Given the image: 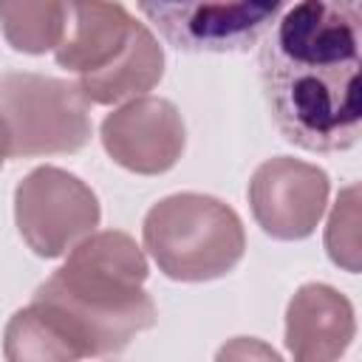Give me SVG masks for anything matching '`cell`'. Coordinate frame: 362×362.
<instances>
[{
    "label": "cell",
    "instance_id": "cell-4",
    "mask_svg": "<svg viewBox=\"0 0 362 362\" xmlns=\"http://www.w3.org/2000/svg\"><path fill=\"white\" fill-rule=\"evenodd\" d=\"M0 116L14 156L76 150L90 133L79 88L40 74L8 71L0 76Z\"/></svg>",
    "mask_w": 362,
    "mask_h": 362
},
{
    "label": "cell",
    "instance_id": "cell-14",
    "mask_svg": "<svg viewBox=\"0 0 362 362\" xmlns=\"http://www.w3.org/2000/svg\"><path fill=\"white\" fill-rule=\"evenodd\" d=\"M215 362H283L269 345L257 342V339H246V337H238L232 342H226L221 351H218V359Z\"/></svg>",
    "mask_w": 362,
    "mask_h": 362
},
{
    "label": "cell",
    "instance_id": "cell-11",
    "mask_svg": "<svg viewBox=\"0 0 362 362\" xmlns=\"http://www.w3.org/2000/svg\"><path fill=\"white\" fill-rule=\"evenodd\" d=\"M161 65H164V57H161L158 42L139 23L130 42L122 48V54L107 68L82 76L76 88L85 102H99V105L116 102L130 93L150 90L161 79Z\"/></svg>",
    "mask_w": 362,
    "mask_h": 362
},
{
    "label": "cell",
    "instance_id": "cell-15",
    "mask_svg": "<svg viewBox=\"0 0 362 362\" xmlns=\"http://www.w3.org/2000/svg\"><path fill=\"white\" fill-rule=\"evenodd\" d=\"M11 150V139H8V127H6V119L0 116V167H3V158L6 153Z\"/></svg>",
    "mask_w": 362,
    "mask_h": 362
},
{
    "label": "cell",
    "instance_id": "cell-10",
    "mask_svg": "<svg viewBox=\"0 0 362 362\" xmlns=\"http://www.w3.org/2000/svg\"><path fill=\"white\" fill-rule=\"evenodd\" d=\"M68 20L71 34L57 48V62L82 76L107 68L139 25L119 3H68Z\"/></svg>",
    "mask_w": 362,
    "mask_h": 362
},
{
    "label": "cell",
    "instance_id": "cell-8",
    "mask_svg": "<svg viewBox=\"0 0 362 362\" xmlns=\"http://www.w3.org/2000/svg\"><path fill=\"white\" fill-rule=\"evenodd\" d=\"M102 141L122 167L136 173H161L181 156L184 124L170 102L139 99L102 122Z\"/></svg>",
    "mask_w": 362,
    "mask_h": 362
},
{
    "label": "cell",
    "instance_id": "cell-6",
    "mask_svg": "<svg viewBox=\"0 0 362 362\" xmlns=\"http://www.w3.org/2000/svg\"><path fill=\"white\" fill-rule=\"evenodd\" d=\"M17 226L40 257L62 255L79 235L96 226V195L71 173L57 167L34 170L17 187Z\"/></svg>",
    "mask_w": 362,
    "mask_h": 362
},
{
    "label": "cell",
    "instance_id": "cell-9",
    "mask_svg": "<svg viewBox=\"0 0 362 362\" xmlns=\"http://www.w3.org/2000/svg\"><path fill=\"white\" fill-rule=\"evenodd\" d=\"M354 339L351 303L320 283L303 286L288 303L286 345L294 362H334Z\"/></svg>",
    "mask_w": 362,
    "mask_h": 362
},
{
    "label": "cell",
    "instance_id": "cell-7",
    "mask_svg": "<svg viewBox=\"0 0 362 362\" xmlns=\"http://www.w3.org/2000/svg\"><path fill=\"white\" fill-rule=\"evenodd\" d=\"M328 198V175L294 158H272L257 167L249 201L266 235L297 240L314 232Z\"/></svg>",
    "mask_w": 362,
    "mask_h": 362
},
{
    "label": "cell",
    "instance_id": "cell-12",
    "mask_svg": "<svg viewBox=\"0 0 362 362\" xmlns=\"http://www.w3.org/2000/svg\"><path fill=\"white\" fill-rule=\"evenodd\" d=\"M0 23L11 48L42 54L62 45L68 3H0Z\"/></svg>",
    "mask_w": 362,
    "mask_h": 362
},
{
    "label": "cell",
    "instance_id": "cell-1",
    "mask_svg": "<svg viewBox=\"0 0 362 362\" xmlns=\"http://www.w3.org/2000/svg\"><path fill=\"white\" fill-rule=\"evenodd\" d=\"M362 6L303 0L283 6L257 42L263 99L280 136L308 153H345L359 141Z\"/></svg>",
    "mask_w": 362,
    "mask_h": 362
},
{
    "label": "cell",
    "instance_id": "cell-2",
    "mask_svg": "<svg viewBox=\"0 0 362 362\" xmlns=\"http://www.w3.org/2000/svg\"><path fill=\"white\" fill-rule=\"evenodd\" d=\"M147 263L122 232H102L76 246L71 260L37 288L42 314L76 356H102L156 322L153 300L139 288Z\"/></svg>",
    "mask_w": 362,
    "mask_h": 362
},
{
    "label": "cell",
    "instance_id": "cell-13",
    "mask_svg": "<svg viewBox=\"0 0 362 362\" xmlns=\"http://www.w3.org/2000/svg\"><path fill=\"white\" fill-rule=\"evenodd\" d=\"M8 362H76V351L34 308L17 311L6 328Z\"/></svg>",
    "mask_w": 362,
    "mask_h": 362
},
{
    "label": "cell",
    "instance_id": "cell-3",
    "mask_svg": "<svg viewBox=\"0 0 362 362\" xmlns=\"http://www.w3.org/2000/svg\"><path fill=\"white\" fill-rule=\"evenodd\" d=\"M144 246L173 280H212L243 255L240 218L209 195H170L144 218Z\"/></svg>",
    "mask_w": 362,
    "mask_h": 362
},
{
    "label": "cell",
    "instance_id": "cell-5",
    "mask_svg": "<svg viewBox=\"0 0 362 362\" xmlns=\"http://www.w3.org/2000/svg\"><path fill=\"white\" fill-rule=\"evenodd\" d=\"M139 11L178 51L246 54L283 11V3H139Z\"/></svg>",
    "mask_w": 362,
    "mask_h": 362
}]
</instances>
